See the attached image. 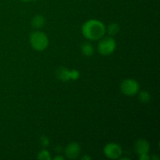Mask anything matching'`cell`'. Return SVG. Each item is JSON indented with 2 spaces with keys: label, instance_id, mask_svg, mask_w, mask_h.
<instances>
[{
  "label": "cell",
  "instance_id": "1",
  "mask_svg": "<svg viewBox=\"0 0 160 160\" xmlns=\"http://www.w3.org/2000/svg\"><path fill=\"white\" fill-rule=\"evenodd\" d=\"M106 27L102 21L92 19L84 23L81 28V32L88 40L98 41L104 37L106 34Z\"/></svg>",
  "mask_w": 160,
  "mask_h": 160
},
{
  "label": "cell",
  "instance_id": "2",
  "mask_svg": "<svg viewBox=\"0 0 160 160\" xmlns=\"http://www.w3.org/2000/svg\"><path fill=\"white\" fill-rule=\"evenodd\" d=\"M30 43L34 50L42 52L48 46V38L46 34L41 31H35L30 35Z\"/></svg>",
  "mask_w": 160,
  "mask_h": 160
},
{
  "label": "cell",
  "instance_id": "3",
  "mask_svg": "<svg viewBox=\"0 0 160 160\" xmlns=\"http://www.w3.org/2000/svg\"><path fill=\"white\" fill-rule=\"evenodd\" d=\"M117 48L115 39L111 36H106L100 39L98 44V51L102 56H108L114 52Z\"/></svg>",
  "mask_w": 160,
  "mask_h": 160
},
{
  "label": "cell",
  "instance_id": "4",
  "mask_svg": "<svg viewBox=\"0 0 160 160\" xmlns=\"http://www.w3.org/2000/svg\"><path fill=\"white\" fill-rule=\"evenodd\" d=\"M140 89V85L136 80L132 78L123 80L120 84V91L127 96H134L137 95Z\"/></svg>",
  "mask_w": 160,
  "mask_h": 160
},
{
  "label": "cell",
  "instance_id": "5",
  "mask_svg": "<svg viewBox=\"0 0 160 160\" xmlns=\"http://www.w3.org/2000/svg\"><path fill=\"white\" fill-rule=\"evenodd\" d=\"M56 76L59 81H68L70 80L76 81L80 77V72L77 70H70L63 67H59L56 71Z\"/></svg>",
  "mask_w": 160,
  "mask_h": 160
},
{
  "label": "cell",
  "instance_id": "6",
  "mask_svg": "<svg viewBox=\"0 0 160 160\" xmlns=\"http://www.w3.org/2000/svg\"><path fill=\"white\" fill-rule=\"evenodd\" d=\"M104 154L108 159H120L123 154V149L119 144L109 143L104 147Z\"/></svg>",
  "mask_w": 160,
  "mask_h": 160
},
{
  "label": "cell",
  "instance_id": "7",
  "mask_svg": "<svg viewBox=\"0 0 160 160\" xmlns=\"http://www.w3.org/2000/svg\"><path fill=\"white\" fill-rule=\"evenodd\" d=\"M81 148L78 142H71L66 147L64 152L66 156L70 159H75L81 154Z\"/></svg>",
  "mask_w": 160,
  "mask_h": 160
},
{
  "label": "cell",
  "instance_id": "8",
  "mask_svg": "<svg viewBox=\"0 0 160 160\" xmlns=\"http://www.w3.org/2000/svg\"><path fill=\"white\" fill-rule=\"evenodd\" d=\"M150 149V145L145 139L140 138L134 144V151L139 156L142 155L148 154Z\"/></svg>",
  "mask_w": 160,
  "mask_h": 160
},
{
  "label": "cell",
  "instance_id": "9",
  "mask_svg": "<svg viewBox=\"0 0 160 160\" xmlns=\"http://www.w3.org/2000/svg\"><path fill=\"white\" fill-rule=\"evenodd\" d=\"M45 24V19L42 15H36L31 20V26L35 29H41Z\"/></svg>",
  "mask_w": 160,
  "mask_h": 160
},
{
  "label": "cell",
  "instance_id": "10",
  "mask_svg": "<svg viewBox=\"0 0 160 160\" xmlns=\"http://www.w3.org/2000/svg\"><path fill=\"white\" fill-rule=\"evenodd\" d=\"M81 52L84 55V56H87V57H90L92 56L95 53V48H94L93 45H92L89 42H84L82 44L81 47Z\"/></svg>",
  "mask_w": 160,
  "mask_h": 160
},
{
  "label": "cell",
  "instance_id": "11",
  "mask_svg": "<svg viewBox=\"0 0 160 160\" xmlns=\"http://www.w3.org/2000/svg\"><path fill=\"white\" fill-rule=\"evenodd\" d=\"M120 25L117 23H109L107 26V28H106V31L109 36L111 37H113V36L117 35L119 32H120Z\"/></svg>",
  "mask_w": 160,
  "mask_h": 160
},
{
  "label": "cell",
  "instance_id": "12",
  "mask_svg": "<svg viewBox=\"0 0 160 160\" xmlns=\"http://www.w3.org/2000/svg\"><path fill=\"white\" fill-rule=\"evenodd\" d=\"M138 93L139 101L143 103H148L151 100V95L147 91H141L138 92Z\"/></svg>",
  "mask_w": 160,
  "mask_h": 160
},
{
  "label": "cell",
  "instance_id": "13",
  "mask_svg": "<svg viewBox=\"0 0 160 160\" xmlns=\"http://www.w3.org/2000/svg\"><path fill=\"white\" fill-rule=\"evenodd\" d=\"M37 158L40 160H51L52 157L51 155H50L49 152L47 151V150L43 149L42 151L39 152L38 153Z\"/></svg>",
  "mask_w": 160,
  "mask_h": 160
},
{
  "label": "cell",
  "instance_id": "14",
  "mask_svg": "<svg viewBox=\"0 0 160 160\" xmlns=\"http://www.w3.org/2000/svg\"><path fill=\"white\" fill-rule=\"evenodd\" d=\"M40 143L42 146L47 147L49 145L50 141L47 137H45V136H42V137H41L40 138Z\"/></svg>",
  "mask_w": 160,
  "mask_h": 160
},
{
  "label": "cell",
  "instance_id": "15",
  "mask_svg": "<svg viewBox=\"0 0 160 160\" xmlns=\"http://www.w3.org/2000/svg\"><path fill=\"white\" fill-rule=\"evenodd\" d=\"M139 159L141 160H148V159H150V156H148V154H145V155H142V156H139Z\"/></svg>",
  "mask_w": 160,
  "mask_h": 160
},
{
  "label": "cell",
  "instance_id": "16",
  "mask_svg": "<svg viewBox=\"0 0 160 160\" xmlns=\"http://www.w3.org/2000/svg\"><path fill=\"white\" fill-rule=\"evenodd\" d=\"M81 159L82 160H91L92 159V157L89 156H84L83 157H81Z\"/></svg>",
  "mask_w": 160,
  "mask_h": 160
},
{
  "label": "cell",
  "instance_id": "17",
  "mask_svg": "<svg viewBox=\"0 0 160 160\" xmlns=\"http://www.w3.org/2000/svg\"><path fill=\"white\" fill-rule=\"evenodd\" d=\"M54 159H56V160H64V157H62V156H56V157L54 158Z\"/></svg>",
  "mask_w": 160,
  "mask_h": 160
},
{
  "label": "cell",
  "instance_id": "18",
  "mask_svg": "<svg viewBox=\"0 0 160 160\" xmlns=\"http://www.w3.org/2000/svg\"><path fill=\"white\" fill-rule=\"evenodd\" d=\"M21 1H23V2H30V1H31V0H21Z\"/></svg>",
  "mask_w": 160,
  "mask_h": 160
}]
</instances>
